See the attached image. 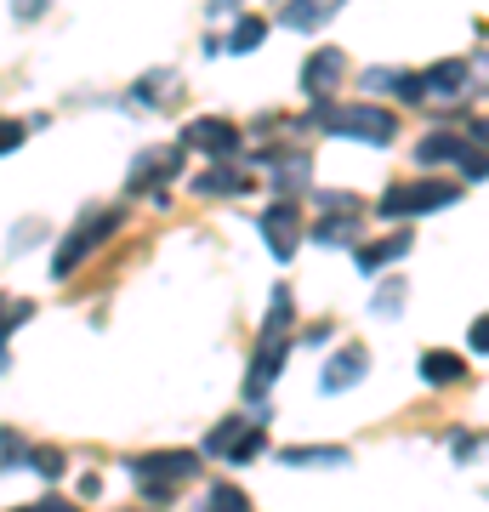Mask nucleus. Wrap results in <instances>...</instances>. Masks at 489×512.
Returning a JSON list of instances; mask_svg holds the SVG:
<instances>
[{
    "label": "nucleus",
    "mask_w": 489,
    "mask_h": 512,
    "mask_svg": "<svg viewBox=\"0 0 489 512\" xmlns=\"http://www.w3.org/2000/svg\"><path fill=\"white\" fill-rule=\"evenodd\" d=\"M438 160H461V165H467V177H472V183L484 177V154H478V148L467 154V137H455V131H433V137H421L416 165H438Z\"/></svg>",
    "instance_id": "obj_7"
},
{
    "label": "nucleus",
    "mask_w": 489,
    "mask_h": 512,
    "mask_svg": "<svg viewBox=\"0 0 489 512\" xmlns=\"http://www.w3.org/2000/svg\"><path fill=\"white\" fill-rule=\"evenodd\" d=\"M376 308H381V313H387V319H393V313H399V308H404V285H387V291H381V296H376Z\"/></svg>",
    "instance_id": "obj_29"
},
{
    "label": "nucleus",
    "mask_w": 489,
    "mask_h": 512,
    "mask_svg": "<svg viewBox=\"0 0 489 512\" xmlns=\"http://www.w3.org/2000/svg\"><path fill=\"white\" fill-rule=\"evenodd\" d=\"M290 319H296V296H290V285H279V291H273L268 319H262V336H279V330H290Z\"/></svg>",
    "instance_id": "obj_21"
},
{
    "label": "nucleus",
    "mask_w": 489,
    "mask_h": 512,
    "mask_svg": "<svg viewBox=\"0 0 489 512\" xmlns=\"http://www.w3.org/2000/svg\"><path fill=\"white\" fill-rule=\"evenodd\" d=\"M313 120H319V131H330V137H353V143H393V137H399L393 109H376V103H347V109L319 103Z\"/></svg>",
    "instance_id": "obj_1"
},
{
    "label": "nucleus",
    "mask_w": 489,
    "mask_h": 512,
    "mask_svg": "<svg viewBox=\"0 0 489 512\" xmlns=\"http://www.w3.org/2000/svg\"><path fill=\"white\" fill-rule=\"evenodd\" d=\"M364 370H370V353H364V348H342V353L325 365V376H319V382H325V393H347V387L359 382Z\"/></svg>",
    "instance_id": "obj_11"
},
{
    "label": "nucleus",
    "mask_w": 489,
    "mask_h": 512,
    "mask_svg": "<svg viewBox=\"0 0 489 512\" xmlns=\"http://www.w3.org/2000/svg\"><path fill=\"white\" fill-rule=\"evenodd\" d=\"M455 456H461V461L478 456V433H455Z\"/></svg>",
    "instance_id": "obj_30"
},
{
    "label": "nucleus",
    "mask_w": 489,
    "mask_h": 512,
    "mask_svg": "<svg viewBox=\"0 0 489 512\" xmlns=\"http://www.w3.org/2000/svg\"><path fill=\"white\" fill-rule=\"evenodd\" d=\"M23 456H29V444H23L12 427H0V473H6V467H18Z\"/></svg>",
    "instance_id": "obj_25"
},
{
    "label": "nucleus",
    "mask_w": 489,
    "mask_h": 512,
    "mask_svg": "<svg viewBox=\"0 0 489 512\" xmlns=\"http://www.w3.org/2000/svg\"><path fill=\"white\" fill-rule=\"evenodd\" d=\"M194 473H200V456H194V450H148V456H131V478H137L143 495H154V501H171V490L188 484Z\"/></svg>",
    "instance_id": "obj_3"
},
{
    "label": "nucleus",
    "mask_w": 489,
    "mask_h": 512,
    "mask_svg": "<svg viewBox=\"0 0 489 512\" xmlns=\"http://www.w3.org/2000/svg\"><path fill=\"white\" fill-rule=\"evenodd\" d=\"M29 302H0V330H12V325H23V319H29Z\"/></svg>",
    "instance_id": "obj_27"
},
{
    "label": "nucleus",
    "mask_w": 489,
    "mask_h": 512,
    "mask_svg": "<svg viewBox=\"0 0 489 512\" xmlns=\"http://www.w3.org/2000/svg\"><path fill=\"white\" fill-rule=\"evenodd\" d=\"M467 63L461 57H444V63H433V69L421 74V92H438V97H461L467 92Z\"/></svg>",
    "instance_id": "obj_14"
},
{
    "label": "nucleus",
    "mask_w": 489,
    "mask_h": 512,
    "mask_svg": "<svg viewBox=\"0 0 489 512\" xmlns=\"http://www.w3.org/2000/svg\"><path fill=\"white\" fill-rule=\"evenodd\" d=\"M171 92V80H143V86H137V97H165Z\"/></svg>",
    "instance_id": "obj_32"
},
{
    "label": "nucleus",
    "mask_w": 489,
    "mask_h": 512,
    "mask_svg": "<svg viewBox=\"0 0 489 512\" xmlns=\"http://www.w3.org/2000/svg\"><path fill=\"white\" fill-rule=\"evenodd\" d=\"M262 40H268V23L262 18H239L234 35H228V52H256Z\"/></svg>",
    "instance_id": "obj_22"
},
{
    "label": "nucleus",
    "mask_w": 489,
    "mask_h": 512,
    "mask_svg": "<svg viewBox=\"0 0 489 512\" xmlns=\"http://www.w3.org/2000/svg\"><path fill=\"white\" fill-rule=\"evenodd\" d=\"M399 256H410V234H393V239H381V245H364L359 268H364V274H376V268H393Z\"/></svg>",
    "instance_id": "obj_17"
},
{
    "label": "nucleus",
    "mask_w": 489,
    "mask_h": 512,
    "mask_svg": "<svg viewBox=\"0 0 489 512\" xmlns=\"http://www.w3.org/2000/svg\"><path fill=\"white\" fill-rule=\"evenodd\" d=\"M342 69H347V57L336 52V46H319V52H313L308 63H302V92L325 103V97L336 92V86H342Z\"/></svg>",
    "instance_id": "obj_8"
},
{
    "label": "nucleus",
    "mask_w": 489,
    "mask_h": 512,
    "mask_svg": "<svg viewBox=\"0 0 489 512\" xmlns=\"http://www.w3.org/2000/svg\"><path fill=\"white\" fill-rule=\"evenodd\" d=\"M182 148L234 154V148H239V126H234V120H217V114H205V120H188V126H182Z\"/></svg>",
    "instance_id": "obj_9"
},
{
    "label": "nucleus",
    "mask_w": 489,
    "mask_h": 512,
    "mask_svg": "<svg viewBox=\"0 0 489 512\" xmlns=\"http://www.w3.org/2000/svg\"><path fill=\"white\" fill-rule=\"evenodd\" d=\"M285 348H290V342H279V336H262V353H256L251 376H245V399H251V404H262V399H268L273 376L285 370Z\"/></svg>",
    "instance_id": "obj_10"
},
{
    "label": "nucleus",
    "mask_w": 489,
    "mask_h": 512,
    "mask_svg": "<svg viewBox=\"0 0 489 512\" xmlns=\"http://www.w3.org/2000/svg\"><path fill=\"white\" fill-rule=\"evenodd\" d=\"M234 6H245V0H211V12H234Z\"/></svg>",
    "instance_id": "obj_34"
},
{
    "label": "nucleus",
    "mask_w": 489,
    "mask_h": 512,
    "mask_svg": "<svg viewBox=\"0 0 489 512\" xmlns=\"http://www.w3.org/2000/svg\"><path fill=\"white\" fill-rule=\"evenodd\" d=\"M421 376L433 387H450V382L467 376V359H455V353H427V359H421Z\"/></svg>",
    "instance_id": "obj_18"
},
{
    "label": "nucleus",
    "mask_w": 489,
    "mask_h": 512,
    "mask_svg": "<svg viewBox=\"0 0 489 512\" xmlns=\"http://www.w3.org/2000/svg\"><path fill=\"white\" fill-rule=\"evenodd\" d=\"M200 512H251V501H245L239 484H211L205 501H200Z\"/></svg>",
    "instance_id": "obj_20"
},
{
    "label": "nucleus",
    "mask_w": 489,
    "mask_h": 512,
    "mask_svg": "<svg viewBox=\"0 0 489 512\" xmlns=\"http://www.w3.org/2000/svg\"><path fill=\"white\" fill-rule=\"evenodd\" d=\"M364 92L376 97V92H393V97H404V103H421V74H404V69H370L364 74Z\"/></svg>",
    "instance_id": "obj_13"
},
{
    "label": "nucleus",
    "mask_w": 489,
    "mask_h": 512,
    "mask_svg": "<svg viewBox=\"0 0 489 512\" xmlns=\"http://www.w3.org/2000/svg\"><path fill=\"white\" fill-rule=\"evenodd\" d=\"M313 239H319V245H347V239H359V211H353V205H336V217H319L313 222Z\"/></svg>",
    "instance_id": "obj_15"
},
{
    "label": "nucleus",
    "mask_w": 489,
    "mask_h": 512,
    "mask_svg": "<svg viewBox=\"0 0 489 512\" xmlns=\"http://www.w3.org/2000/svg\"><path fill=\"white\" fill-rule=\"evenodd\" d=\"M273 183L285 188V194H296V188L308 183V160H285L279 171H273Z\"/></svg>",
    "instance_id": "obj_26"
},
{
    "label": "nucleus",
    "mask_w": 489,
    "mask_h": 512,
    "mask_svg": "<svg viewBox=\"0 0 489 512\" xmlns=\"http://www.w3.org/2000/svg\"><path fill=\"white\" fill-rule=\"evenodd\" d=\"M347 450H285V467H342Z\"/></svg>",
    "instance_id": "obj_23"
},
{
    "label": "nucleus",
    "mask_w": 489,
    "mask_h": 512,
    "mask_svg": "<svg viewBox=\"0 0 489 512\" xmlns=\"http://www.w3.org/2000/svg\"><path fill=\"white\" fill-rule=\"evenodd\" d=\"M18 512H80V507H69V501H57V495H46V501H35V507H18Z\"/></svg>",
    "instance_id": "obj_31"
},
{
    "label": "nucleus",
    "mask_w": 489,
    "mask_h": 512,
    "mask_svg": "<svg viewBox=\"0 0 489 512\" xmlns=\"http://www.w3.org/2000/svg\"><path fill=\"white\" fill-rule=\"evenodd\" d=\"M171 171H177V154H143L137 171H131V194H143L148 183H160V177H171Z\"/></svg>",
    "instance_id": "obj_19"
},
{
    "label": "nucleus",
    "mask_w": 489,
    "mask_h": 512,
    "mask_svg": "<svg viewBox=\"0 0 489 512\" xmlns=\"http://www.w3.org/2000/svg\"><path fill=\"white\" fill-rule=\"evenodd\" d=\"M40 6H46V0H23V6H18V12H23V18H35V12H40Z\"/></svg>",
    "instance_id": "obj_33"
},
{
    "label": "nucleus",
    "mask_w": 489,
    "mask_h": 512,
    "mask_svg": "<svg viewBox=\"0 0 489 512\" xmlns=\"http://www.w3.org/2000/svg\"><path fill=\"white\" fill-rule=\"evenodd\" d=\"M262 239H268V251L279 256V262H290L296 245H302V211H296L290 200H279L273 211H262Z\"/></svg>",
    "instance_id": "obj_6"
},
{
    "label": "nucleus",
    "mask_w": 489,
    "mask_h": 512,
    "mask_svg": "<svg viewBox=\"0 0 489 512\" xmlns=\"http://www.w3.org/2000/svg\"><path fill=\"white\" fill-rule=\"evenodd\" d=\"M251 188V171H239V165H217V171H200L194 177V194H245Z\"/></svg>",
    "instance_id": "obj_16"
},
{
    "label": "nucleus",
    "mask_w": 489,
    "mask_h": 512,
    "mask_svg": "<svg viewBox=\"0 0 489 512\" xmlns=\"http://www.w3.org/2000/svg\"><path fill=\"white\" fill-rule=\"evenodd\" d=\"M0 370H12V353H6V330H0Z\"/></svg>",
    "instance_id": "obj_35"
},
{
    "label": "nucleus",
    "mask_w": 489,
    "mask_h": 512,
    "mask_svg": "<svg viewBox=\"0 0 489 512\" xmlns=\"http://www.w3.org/2000/svg\"><path fill=\"white\" fill-rule=\"evenodd\" d=\"M279 6H285V29H302V35H308V29L336 18L347 0H279Z\"/></svg>",
    "instance_id": "obj_12"
},
{
    "label": "nucleus",
    "mask_w": 489,
    "mask_h": 512,
    "mask_svg": "<svg viewBox=\"0 0 489 512\" xmlns=\"http://www.w3.org/2000/svg\"><path fill=\"white\" fill-rule=\"evenodd\" d=\"M262 450H268L262 433H256L251 421H239V416L217 421V427H211V439H205V456H222V461H256Z\"/></svg>",
    "instance_id": "obj_5"
},
{
    "label": "nucleus",
    "mask_w": 489,
    "mask_h": 512,
    "mask_svg": "<svg viewBox=\"0 0 489 512\" xmlns=\"http://www.w3.org/2000/svg\"><path fill=\"white\" fill-rule=\"evenodd\" d=\"M23 143V120H0V154H12Z\"/></svg>",
    "instance_id": "obj_28"
},
{
    "label": "nucleus",
    "mask_w": 489,
    "mask_h": 512,
    "mask_svg": "<svg viewBox=\"0 0 489 512\" xmlns=\"http://www.w3.org/2000/svg\"><path fill=\"white\" fill-rule=\"evenodd\" d=\"M120 222H126V211H114V205H103V211H86V217H80L69 234H63V245H57L52 279H69L74 268H80V262H86V256L97 251V245L114 234V228H120Z\"/></svg>",
    "instance_id": "obj_2"
},
{
    "label": "nucleus",
    "mask_w": 489,
    "mask_h": 512,
    "mask_svg": "<svg viewBox=\"0 0 489 512\" xmlns=\"http://www.w3.org/2000/svg\"><path fill=\"white\" fill-rule=\"evenodd\" d=\"M461 200V188L455 183H438V177H416V183H393L381 194L376 217L399 222V217H421V211H444V205Z\"/></svg>",
    "instance_id": "obj_4"
},
{
    "label": "nucleus",
    "mask_w": 489,
    "mask_h": 512,
    "mask_svg": "<svg viewBox=\"0 0 489 512\" xmlns=\"http://www.w3.org/2000/svg\"><path fill=\"white\" fill-rule=\"evenodd\" d=\"M23 461H29L40 478H63V467H69V461H63V450H29Z\"/></svg>",
    "instance_id": "obj_24"
}]
</instances>
